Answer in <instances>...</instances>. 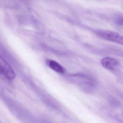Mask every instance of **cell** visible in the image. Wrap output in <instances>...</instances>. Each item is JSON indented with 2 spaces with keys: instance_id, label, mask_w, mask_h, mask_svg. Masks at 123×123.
Returning a JSON list of instances; mask_svg holds the SVG:
<instances>
[{
  "instance_id": "1",
  "label": "cell",
  "mask_w": 123,
  "mask_h": 123,
  "mask_svg": "<svg viewBox=\"0 0 123 123\" xmlns=\"http://www.w3.org/2000/svg\"><path fill=\"white\" fill-rule=\"evenodd\" d=\"M98 36L109 41L123 45V37L116 32L108 30H98L95 32Z\"/></svg>"
},
{
  "instance_id": "2",
  "label": "cell",
  "mask_w": 123,
  "mask_h": 123,
  "mask_svg": "<svg viewBox=\"0 0 123 123\" xmlns=\"http://www.w3.org/2000/svg\"><path fill=\"white\" fill-rule=\"evenodd\" d=\"M0 73L9 80H12L15 78V73L14 70L1 56L0 57Z\"/></svg>"
},
{
  "instance_id": "3",
  "label": "cell",
  "mask_w": 123,
  "mask_h": 123,
  "mask_svg": "<svg viewBox=\"0 0 123 123\" xmlns=\"http://www.w3.org/2000/svg\"><path fill=\"white\" fill-rule=\"evenodd\" d=\"M101 63L104 68L111 70L117 69L120 65L117 60L109 57L103 58L101 61Z\"/></svg>"
},
{
  "instance_id": "4",
  "label": "cell",
  "mask_w": 123,
  "mask_h": 123,
  "mask_svg": "<svg viewBox=\"0 0 123 123\" xmlns=\"http://www.w3.org/2000/svg\"><path fill=\"white\" fill-rule=\"evenodd\" d=\"M49 67L57 73L63 74L65 72V69L60 64L56 61L53 60H49L48 62Z\"/></svg>"
},
{
  "instance_id": "5",
  "label": "cell",
  "mask_w": 123,
  "mask_h": 123,
  "mask_svg": "<svg viewBox=\"0 0 123 123\" xmlns=\"http://www.w3.org/2000/svg\"><path fill=\"white\" fill-rule=\"evenodd\" d=\"M116 23L118 25H123V18L119 17L116 20Z\"/></svg>"
}]
</instances>
